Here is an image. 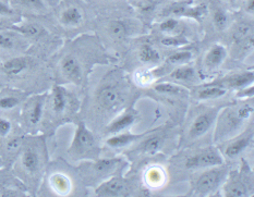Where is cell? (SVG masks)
Returning <instances> with one entry per match:
<instances>
[{
    "mask_svg": "<svg viewBox=\"0 0 254 197\" xmlns=\"http://www.w3.org/2000/svg\"><path fill=\"white\" fill-rule=\"evenodd\" d=\"M94 146V138L93 135L88 132L87 129L83 124H81L78 131H76L75 138L72 144V149L78 152V154H82L93 148Z\"/></svg>",
    "mask_w": 254,
    "mask_h": 197,
    "instance_id": "6da1fadb",
    "label": "cell"
},
{
    "mask_svg": "<svg viewBox=\"0 0 254 197\" xmlns=\"http://www.w3.org/2000/svg\"><path fill=\"white\" fill-rule=\"evenodd\" d=\"M220 179H222V170H218V169H213L203 173L197 181V190L203 194L211 192L216 189Z\"/></svg>",
    "mask_w": 254,
    "mask_h": 197,
    "instance_id": "7a4b0ae2",
    "label": "cell"
},
{
    "mask_svg": "<svg viewBox=\"0 0 254 197\" xmlns=\"http://www.w3.org/2000/svg\"><path fill=\"white\" fill-rule=\"evenodd\" d=\"M223 163V159L215 150H206L200 155L192 157L188 161V167H208Z\"/></svg>",
    "mask_w": 254,
    "mask_h": 197,
    "instance_id": "3957f363",
    "label": "cell"
},
{
    "mask_svg": "<svg viewBox=\"0 0 254 197\" xmlns=\"http://www.w3.org/2000/svg\"><path fill=\"white\" fill-rule=\"evenodd\" d=\"M83 20L82 11L74 5L65 8L60 14V22L65 26H76Z\"/></svg>",
    "mask_w": 254,
    "mask_h": 197,
    "instance_id": "277c9868",
    "label": "cell"
},
{
    "mask_svg": "<svg viewBox=\"0 0 254 197\" xmlns=\"http://www.w3.org/2000/svg\"><path fill=\"white\" fill-rule=\"evenodd\" d=\"M98 101L105 108H114L120 101V95L113 87H105L99 92Z\"/></svg>",
    "mask_w": 254,
    "mask_h": 197,
    "instance_id": "5b68a950",
    "label": "cell"
},
{
    "mask_svg": "<svg viewBox=\"0 0 254 197\" xmlns=\"http://www.w3.org/2000/svg\"><path fill=\"white\" fill-rule=\"evenodd\" d=\"M213 121V117L209 113H202L198 116L195 121L193 122L191 130H190V134L193 138H197V136H201L211 127Z\"/></svg>",
    "mask_w": 254,
    "mask_h": 197,
    "instance_id": "8992f818",
    "label": "cell"
},
{
    "mask_svg": "<svg viewBox=\"0 0 254 197\" xmlns=\"http://www.w3.org/2000/svg\"><path fill=\"white\" fill-rule=\"evenodd\" d=\"M126 190V185L123 180L113 179L109 182L103 184L98 189L97 194L102 196H118Z\"/></svg>",
    "mask_w": 254,
    "mask_h": 197,
    "instance_id": "52a82bcc",
    "label": "cell"
},
{
    "mask_svg": "<svg viewBox=\"0 0 254 197\" xmlns=\"http://www.w3.org/2000/svg\"><path fill=\"white\" fill-rule=\"evenodd\" d=\"M63 73L68 79L76 81L81 78V67L78 60L73 57H65L62 63Z\"/></svg>",
    "mask_w": 254,
    "mask_h": 197,
    "instance_id": "ba28073f",
    "label": "cell"
},
{
    "mask_svg": "<svg viewBox=\"0 0 254 197\" xmlns=\"http://www.w3.org/2000/svg\"><path fill=\"white\" fill-rule=\"evenodd\" d=\"M27 68V61L25 58H12L5 61L3 64V72L10 76L21 74Z\"/></svg>",
    "mask_w": 254,
    "mask_h": 197,
    "instance_id": "9c48e42d",
    "label": "cell"
},
{
    "mask_svg": "<svg viewBox=\"0 0 254 197\" xmlns=\"http://www.w3.org/2000/svg\"><path fill=\"white\" fill-rule=\"evenodd\" d=\"M226 57V49L223 46L215 45L209 49L205 57V64L209 68H215L224 61Z\"/></svg>",
    "mask_w": 254,
    "mask_h": 197,
    "instance_id": "30bf717a",
    "label": "cell"
},
{
    "mask_svg": "<svg viewBox=\"0 0 254 197\" xmlns=\"http://www.w3.org/2000/svg\"><path fill=\"white\" fill-rule=\"evenodd\" d=\"M67 93L62 87H55L53 92V109L55 112L62 113L67 107Z\"/></svg>",
    "mask_w": 254,
    "mask_h": 197,
    "instance_id": "8fae6325",
    "label": "cell"
},
{
    "mask_svg": "<svg viewBox=\"0 0 254 197\" xmlns=\"http://www.w3.org/2000/svg\"><path fill=\"white\" fill-rule=\"evenodd\" d=\"M22 165H23L26 171L31 173L36 172L38 170V167H40V158H38V155L34 150L27 149L22 156Z\"/></svg>",
    "mask_w": 254,
    "mask_h": 197,
    "instance_id": "7c38bea8",
    "label": "cell"
},
{
    "mask_svg": "<svg viewBox=\"0 0 254 197\" xmlns=\"http://www.w3.org/2000/svg\"><path fill=\"white\" fill-rule=\"evenodd\" d=\"M249 142H250V138H245L235 142V143H233L227 147V149H226V155L230 158L238 156L240 152L244 150L248 145H249Z\"/></svg>",
    "mask_w": 254,
    "mask_h": 197,
    "instance_id": "4fadbf2b",
    "label": "cell"
},
{
    "mask_svg": "<svg viewBox=\"0 0 254 197\" xmlns=\"http://www.w3.org/2000/svg\"><path fill=\"white\" fill-rule=\"evenodd\" d=\"M134 121V117L132 114H125V116L120 117L118 120H116L115 122L112 123V125L108 128L109 132H118L123 129L129 127V125Z\"/></svg>",
    "mask_w": 254,
    "mask_h": 197,
    "instance_id": "5bb4252c",
    "label": "cell"
},
{
    "mask_svg": "<svg viewBox=\"0 0 254 197\" xmlns=\"http://www.w3.org/2000/svg\"><path fill=\"white\" fill-rule=\"evenodd\" d=\"M140 59L143 62H156L159 60V54L148 45H144L140 50Z\"/></svg>",
    "mask_w": 254,
    "mask_h": 197,
    "instance_id": "9a60e30c",
    "label": "cell"
},
{
    "mask_svg": "<svg viewBox=\"0 0 254 197\" xmlns=\"http://www.w3.org/2000/svg\"><path fill=\"white\" fill-rule=\"evenodd\" d=\"M137 139V136L130 135V134H123L118 136H114V138L109 139L107 141V144L112 147H123L127 144L131 143L132 141Z\"/></svg>",
    "mask_w": 254,
    "mask_h": 197,
    "instance_id": "2e32d148",
    "label": "cell"
},
{
    "mask_svg": "<svg viewBox=\"0 0 254 197\" xmlns=\"http://www.w3.org/2000/svg\"><path fill=\"white\" fill-rule=\"evenodd\" d=\"M52 184L53 187L59 192H67L70 189V182L69 180L63 174H55L52 178Z\"/></svg>",
    "mask_w": 254,
    "mask_h": 197,
    "instance_id": "e0dca14e",
    "label": "cell"
},
{
    "mask_svg": "<svg viewBox=\"0 0 254 197\" xmlns=\"http://www.w3.org/2000/svg\"><path fill=\"white\" fill-rule=\"evenodd\" d=\"M225 94V90L220 87H207V89L201 91L198 93V98L201 99H212V98H217Z\"/></svg>",
    "mask_w": 254,
    "mask_h": 197,
    "instance_id": "ac0fdd59",
    "label": "cell"
},
{
    "mask_svg": "<svg viewBox=\"0 0 254 197\" xmlns=\"http://www.w3.org/2000/svg\"><path fill=\"white\" fill-rule=\"evenodd\" d=\"M109 32L113 36L121 38L127 34V25L121 21H114L109 24Z\"/></svg>",
    "mask_w": 254,
    "mask_h": 197,
    "instance_id": "d6986e66",
    "label": "cell"
},
{
    "mask_svg": "<svg viewBox=\"0 0 254 197\" xmlns=\"http://www.w3.org/2000/svg\"><path fill=\"white\" fill-rule=\"evenodd\" d=\"M193 75H194V70L190 67H184L175 70L174 72L171 73V78H174L176 80L186 81L193 78Z\"/></svg>",
    "mask_w": 254,
    "mask_h": 197,
    "instance_id": "ffe728a7",
    "label": "cell"
},
{
    "mask_svg": "<svg viewBox=\"0 0 254 197\" xmlns=\"http://www.w3.org/2000/svg\"><path fill=\"white\" fill-rule=\"evenodd\" d=\"M213 22L215 26L217 27L219 30H223L227 25V22H228V16L226 14V12L222 9H217L216 11L214 12L213 15Z\"/></svg>",
    "mask_w": 254,
    "mask_h": 197,
    "instance_id": "44dd1931",
    "label": "cell"
},
{
    "mask_svg": "<svg viewBox=\"0 0 254 197\" xmlns=\"http://www.w3.org/2000/svg\"><path fill=\"white\" fill-rule=\"evenodd\" d=\"M22 33H23L24 35L29 36V37H38L42 34V27L37 24L34 23H29V24H25L22 27L19 29Z\"/></svg>",
    "mask_w": 254,
    "mask_h": 197,
    "instance_id": "7402d4cb",
    "label": "cell"
},
{
    "mask_svg": "<svg viewBox=\"0 0 254 197\" xmlns=\"http://www.w3.org/2000/svg\"><path fill=\"white\" fill-rule=\"evenodd\" d=\"M155 90L159 93H163V94H168V95H177V94H180L182 92V90L179 86H176L170 83L158 84L155 86Z\"/></svg>",
    "mask_w": 254,
    "mask_h": 197,
    "instance_id": "603a6c76",
    "label": "cell"
},
{
    "mask_svg": "<svg viewBox=\"0 0 254 197\" xmlns=\"http://www.w3.org/2000/svg\"><path fill=\"white\" fill-rule=\"evenodd\" d=\"M43 114V102L42 101H36L34 106L32 107L31 112H30V121L32 124H37L40 122Z\"/></svg>",
    "mask_w": 254,
    "mask_h": 197,
    "instance_id": "cb8c5ba5",
    "label": "cell"
},
{
    "mask_svg": "<svg viewBox=\"0 0 254 197\" xmlns=\"http://www.w3.org/2000/svg\"><path fill=\"white\" fill-rule=\"evenodd\" d=\"M118 160L116 159H103L95 163V169L97 172H108L116 166Z\"/></svg>",
    "mask_w": 254,
    "mask_h": 197,
    "instance_id": "d4e9b609",
    "label": "cell"
},
{
    "mask_svg": "<svg viewBox=\"0 0 254 197\" xmlns=\"http://www.w3.org/2000/svg\"><path fill=\"white\" fill-rule=\"evenodd\" d=\"M253 81V74L252 73H247V74H242V75H238L236 76L235 79L231 80L230 84L236 87H241L248 85L249 83Z\"/></svg>",
    "mask_w": 254,
    "mask_h": 197,
    "instance_id": "484cf974",
    "label": "cell"
},
{
    "mask_svg": "<svg viewBox=\"0 0 254 197\" xmlns=\"http://www.w3.org/2000/svg\"><path fill=\"white\" fill-rule=\"evenodd\" d=\"M162 145V140L159 138H152L150 140H147L144 144V150L148 154H154L156 152L159 147Z\"/></svg>",
    "mask_w": 254,
    "mask_h": 197,
    "instance_id": "4316f807",
    "label": "cell"
},
{
    "mask_svg": "<svg viewBox=\"0 0 254 197\" xmlns=\"http://www.w3.org/2000/svg\"><path fill=\"white\" fill-rule=\"evenodd\" d=\"M19 105V99L15 97H2L0 98V109L2 110H9V109H13L15 106Z\"/></svg>",
    "mask_w": 254,
    "mask_h": 197,
    "instance_id": "83f0119b",
    "label": "cell"
},
{
    "mask_svg": "<svg viewBox=\"0 0 254 197\" xmlns=\"http://www.w3.org/2000/svg\"><path fill=\"white\" fill-rule=\"evenodd\" d=\"M18 1L21 4H23L24 7L35 11H42L45 9V4H44L43 0H18Z\"/></svg>",
    "mask_w": 254,
    "mask_h": 197,
    "instance_id": "f1b7e54d",
    "label": "cell"
},
{
    "mask_svg": "<svg viewBox=\"0 0 254 197\" xmlns=\"http://www.w3.org/2000/svg\"><path fill=\"white\" fill-rule=\"evenodd\" d=\"M191 52L190 51H181V52H176L173 56L169 57V62L171 63H181L186 62L188 60L191 59Z\"/></svg>",
    "mask_w": 254,
    "mask_h": 197,
    "instance_id": "f546056e",
    "label": "cell"
},
{
    "mask_svg": "<svg viewBox=\"0 0 254 197\" xmlns=\"http://www.w3.org/2000/svg\"><path fill=\"white\" fill-rule=\"evenodd\" d=\"M13 46H14L13 38L10 35L5 34V33H0V48L9 50V49H12Z\"/></svg>",
    "mask_w": 254,
    "mask_h": 197,
    "instance_id": "4dcf8cb0",
    "label": "cell"
},
{
    "mask_svg": "<svg viewBox=\"0 0 254 197\" xmlns=\"http://www.w3.org/2000/svg\"><path fill=\"white\" fill-rule=\"evenodd\" d=\"M188 41L184 37H179V36H176V37H167V38H164L162 41V44L166 46H181V45H185L187 44Z\"/></svg>",
    "mask_w": 254,
    "mask_h": 197,
    "instance_id": "1f68e13d",
    "label": "cell"
},
{
    "mask_svg": "<svg viewBox=\"0 0 254 197\" xmlns=\"http://www.w3.org/2000/svg\"><path fill=\"white\" fill-rule=\"evenodd\" d=\"M228 196H245L246 195V189L242 183H235L230 187L228 190Z\"/></svg>",
    "mask_w": 254,
    "mask_h": 197,
    "instance_id": "d6a6232c",
    "label": "cell"
},
{
    "mask_svg": "<svg viewBox=\"0 0 254 197\" xmlns=\"http://www.w3.org/2000/svg\"><path fill=\"white\" fill-rule=\"evenodd\" d=\"M179 25V22L175 20V19H168L166 21H164L163 23L161 24V30L163 32H166V33H170V32H174L177 26Z\"/></svg>",
    "mask_w": 254,
    "mask_h": 197,
    "instance_id": "836d02e7",
    "label": "cell"
},
{
    "mask_svg": "<svg viewBox=\"0 0 254 197\" xmlns=\"http://www.w3.org/2000/svg\"><path fill=\"white\" fill-rule=\"evenodd\" d=\"M11 130V123L7 119L0 118V136H7Z\"/></svg>",
    "mask_w": 254,
    "mask_h": 197,
    "instance_id": "e575fe53",
    "label": "cell"
},
{
    "mask_svg": "<svg viewBox=\"0 0 254 197\" xmlns=\"http://www.w3.org/2000/svg\"><path fill=\"white\" fill-rule=\"evenodd\" d=\"M252 112H253L252 106H250V107L249 106H244V107H241L239 109L238 114H239V118L240 119H248V118L251 116Z\"/></svg>",
    "mask_w": 254,
    "mask_h": 197,
    "instance_id": "d590c367",
    "label": "cell"
},
{
    "mask_svg": "<svg viewBox=\"0 0 254 197\" xmlns=\"http://www.w3.org/2000/svg\"><path fill=\"white\" fill-rule=\"evenodd\" d=\"M12 13V10H11L7 4L0 1V15H9Z\"/></svg>",
    "mask_w": 254,
    "mask_h": 197,
    "instance_id": "8d00e7d4",
    "label": "cell"
},
{
    "mask_svg": "<svg viewBox=\"0 0 254 197\" xmlns=\"http://www.w3.org/2000/svg\"><path fill=\"white\" fill-rule=\"evenodd\" d=\"M254 0H248V2H247V11L249 13H253V11H254Z\"/></svg>",
    "mask_w": 254,
    "mask_h": 197,
    "instance_id": "74e56055",
    "label": "cell"
},
{
    "mask_svg": "<svg viewBox=\"0 0 254 197\" xmlns=\"http://www.w3.org/2000/svg\"><path fill=\"white\" fill-rule=\"evenodd\" d=\"M8 146H9V148L10 149H15V148H18V146H19V141L18 140H12L10 142V143L8 144Z\"/></svg>",
    "mask_w": 254,
    "mask_h": 197,
    "instance_id": "f35d334b",
    "label": "cell"
},
{
    "mask_svg": "<svg viewBox=\"0 0 254 197\" xmlns=\"http://www.w3.org/2000/svg\"><path fill=\"white\" fill-rule=\"evenodd\" d=\"M230 1H234V0H230Z\"/></svg>",
    "mask_w": 254,
    "mask_h": 197,
    "instance_id": "ab89813d",
    "label": "cell"
}]
</instances>
